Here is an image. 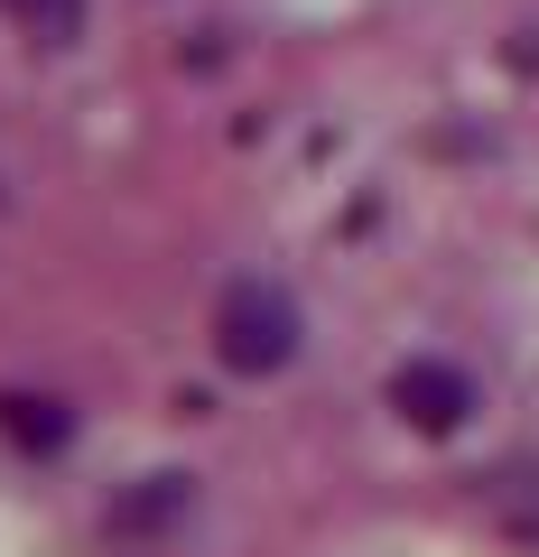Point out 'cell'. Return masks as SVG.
<instances>
[{
    "label": "cell",
    "mask_w": 539,
    "mask_h": 557,
    "mask_svg": "<svg viewBox=\"0 0 539 557\" xmlns=\"http://www.w3.org/2000/svg\"><path fill=\"white\" fill-rule=\"evenodd\" d=\"M215 344L233 372H270V362H289V344H298V307L280 298V288H252L242 278L233 298L215 307Z\"/></svg>",
    "instance_id": "cell-1"
},
{
    "label": "cell",
    "mask_w": 539,
    "mask_h": 557,
    "mask_svg": "<svg viewBox=\"0 0 539 557\" xmlns=\"http://www.w3.org/2000/svg\"><path fill=\"white\" fill-rule=\"evenodd\" d=\"M391 391H400V409L419 418V428H456V418L475 409V391H465V372H456V362H409V372H400Z\"/></svg>",
    "instance_id": "cell-2"
},
{
    "label": "cell",
    "mask_w": 539,
    "mask_h": 557,
    "mask_svg": "<svg viewBox=\"0 0 539 557\" xmlns=\"http://www.w3.org/2000/svg\"><path fill=\"white\" fill-rule=\"evenodd\" d=\"M10 10H20L38 38H75V28H84V0H10Z\"/></svg>",
    "instance_id": "cell-3"
}]
</instances>
